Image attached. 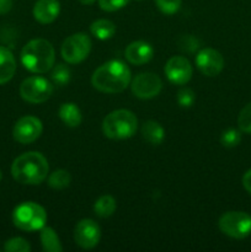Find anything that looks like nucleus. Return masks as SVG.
Wrapping results in <instances>:
<instances>
[{
    "mask_svg": "<svg viewBox=\"0 0 251 252\" xmlns=\"http://www.w3.org/2000/svg\"><path fill=\"white\" fill-rule=\"evenodd\" d=\"M130 83V70L123 62L110 61L98 66L93 74L91 84L96 90L105 94H118Z\"/></svg>",
    "mask_w": 251,
    "mask_h": 252,
    "instance_id": "f257e3e1",
    "label": "nucleus"
},
{
    "mask_svg": "<svg viewBox=\"0 0 251 252\" xmlns=\"http://www.w3.org/2000/svg\"><path fill=\"white\" fill-rule=\"evenodd\" d=\"M49 166L46 158L38 152H29L20 155L11 165L15 181L21 185H39L48 176Z\"/></svg>",
    "mask_w": 251,
    "mask_h": 252,
    "instance_id": "f03ea898",
    "label": "nucleus"
},
{
    "mask_svg": "<svg viewBox=\"0 0 251 252\" xmlns=\"http://www.w3.org/2000/svg\"><path fill=\"white\" fill-rule=\"evenodd\" d=\"M54 62H56V52L51 42L47 39H32L21 51L22 65L31 73H47L53 68Z\"/></svg>",
    "mask_w": 251,
    "mask_h": 252,
    "instance_id": "7ed1b4c3",
    "label": "nucleus"
},
{
    "mask_svg": "<svg viewBox=\"0 0 251 252\" xmlns=\"http://www.w3.org/2000/svg\"><path fill=\"white\" fill-rule=\"evenodd\" d=\"M138 120L128 110H116L108 113L102 122V132L110 139H128L135 133Z\"/></svg>",
    "mask_w": 251,
    "mask_h": 252,
    "instance_id": "20e7f679",
    "label": "nucleus"
},
{
    "mask_svg": "<svg viewBox=\"0 0 251 252\" xmlns=\"http://www.w3.org/2000/svg\"><path fill=\"white\" fill-rule=\"evenodd\" d=\"M12 221L20 230H41L46 225L47 213L43 207L34 202H24L14 209Z\"/></svg>",
    "mask_w": 251,
    "mask_h": 252,
    "instance_id": "39448f33",
    "label": "nucleus"
},
{
    "mask_svg": "<svg viewBox=\"0 0 251 252\" xmlns=\"http://www.w3.org/2000/svg\"><path fill=\"white\" fill-rule=\"evenodd\" d=\"M90 37L83 32H78L64 39L61 53L64 61L69 64L81 63L88 58L91 51Z\"/></svg>",
    "mask_w": 251,
    "mask_h": 252,
    "instance_id": "423d86ee",
    "label": "nucleus"
},
{
    "mask_svg": "<svg viewBox=\"0 0 251 252\" xmlns=\"http://www.w3.org/2000/svg\"><path fill=\"white\" fill-rule=\"evenodd\" d=\"M218 224L221 233L229 238L244 239L251 234V216L245 212H226Z\"/></svg>",
    "mask_w": 251,
    "mask_h": 252,
    "instance_id": "0eeeda50",
    "label": "nucleus"
},
{
    "mask_svg": "<svg viewBox=\"0 0 251 252\" xmlns=\"http://www.w3.org/2000/svg\"><path fill=\"white\" fill-rule=\"evenodd\" d=\"M53 94V85L41 76H30L20 85V95L30 103H43Z\"/></svg>",
    "mask_w": 251,
    "mask_h": 252,
    "instance_id": "6e6552de",
    "label": "nucleus"
},
{
    "mask_svg": "<svg viewBox=\"0 0 251 252\" xmlns=\"http://www.w3.org/2000/svg\"><path fill=\"white\" fill-rule=\"evenodd\" d=\"M132 93L134 96L142 100H149L160 94L162 88V81L157 74L142 73L138 74L130 84Z\"/></svg>",
    "mask_w": 251,
    "mask_h": 252,
    "instance_id": "1a4fd4ad",
    "label": "nucleus"
},
{
    "mask_svg": "<svg viewBox=\"0 0 251 252\" xmlns=\"http://www.w3.org/2000/svg\"><path fill=\"white\" fill-rule=\"evenodd\" d=\"M43 130L42 122L34 116L21 117L14 126L12 135L16 142L21 144H30L39 138Z\"/></svg>",
    "mask_w": 251,
    "mask_h": 252,
    "instance_id": "9d476101",
    "label": "nucleus"
},
{
    "mask_svg": "<svg viewBox=\"0 0 251 252\" xmlns=\"http://www.w3.org/2000/svg\"><path fill=\"white\" fill-rule=\"evenodd\" d=\"M101 238V229L93 219H83L74 229V240L76 245L84 250H91L98 244Z\"/></svg>",
    "mask_w": 251,
    "mask_h": 252,
    "instance_id": "9b49d317",
    "label": "nucleus"
},
{
    "mask_svg": "<svg viewBox=\"0 0 251 252\" xmlns=\"http://www.w3.org/2000/svg\"><path fill=\"white\" fill-rule=\"evenodd\" d=\"M165 75L175 85H185L192 78V65L185 57L175 56L167 61L164 68Z\"/></svg>",
    "mask_w": 251,
    "mask_h": 252,
    "instance_id": "f8f14e48",
    "label": "nucleus"
},
{
    "mask_svg": "<svg viewBox=\"0 0 251 252\" xmlns=\"http://www.w3.org/2000/svg\"><path fill=\"white\" fill-rule=\"evenodd\" d=\"M196 65L206 76H217L224 68V58L213 48H204L197 54Z\"/></svg>",
    "mask_w": 251,
    "mask_h": 252,
    "instance_id": "ddd939ff",
    "label": "nucleus"
},
{
    "mask_svg": "<svg viewBox=\"0 0 251 252\" xmlns=\"http://www.w3.org/2000/svg\"><path fill=\"white\" fill-rule=\"evenodd\" d=\"M126 59L133 65H143L152 61L154 49L148 42L134 41L127 46L125 51Z\"/></svg>",
    "mask_w": 251,
    "mask_h": 252,
    "instance_id": "4468645a",
    "label": "nucleus"
},
{
    "mask_svg": "<svg viewBox=\"0 0 251 252\" xmlns=\"http://www.w3.org/2000/svg\"><path fill=\"white\" fill-rule=\"evenodd\" d=\"M61 4L58 0H37L33 6V17L39 24H51L58 17Z\"/></svg>",
    "mask_w": 251,
    "mask_h": 252,
    "instance_id": "2eb2a0df",
    "label": "nucleus"
},
{
    "mask_svg": "<svg viewBox=\"0 0 251 252\" xmlns=\"http://www.w3.org/2000/svg\"><path fill=\"white\" fill-rule=\"evenodd\" d=\"M16 71V61L11 51L0 46V85L6 84Z\"/></svg>",
    "mask_w": 251,
    "mask_h": 252,
    "instance_id": "dca6fc26",
    "label": "nucleus"
},
{
    "mask_svg": "<svg viewBox=\"0 0 251 252\" xmlns=\"http://www.w3.org/2000/svg\"><path fill=\"white\" fill-rule=\"evenodd\" d=\"M59 118L65 123L68 127L75 128L80 126L83 116L78 105L73 102H66L59 107Z\"/></svg>",
    "mask_w": 251,
    "mask_h": 252,
    "instance_id": "f3484780",
    "label": "nucleus"
},
{
    "mask_svg": "<svg viewBox=\"0 0 251 252\" xmlns=\"http://www.w3.org/2000/svg\"><path fill=\"white\" fill-rule=\"evenodd\" d=\"M142 134L148 143L153 145H159L164 140L165 130L155 121H147L142 126Z\"/></svg>",
    "mask_w": 251,
    "mask_h": 252,
    "instance_id": "a211bd4d",
    "label": "nucleus"
},
{
    "mask_svg": "<svg viewBox=\"0 0 251 252\" xmlns=\"http://www.w3.org/2000/svg\"><path fill=\"white\" fill-rule=\"evenodd\" d=\"M41 244L43 250L47 252L63 251V246H62L56 230L53 228H49V226L44 225L41 229Z\"/></svg>",
    "mask_w": 251,
    "mask_h": 252,
    "instance_id": "6ab92c4d",
    "label": "nucleus"
},
{
    "mask_svg": "<svg viewBox=\"0 0 251 252\" xmlns=\"http://www.w3.org/2000/svg\"><path fill=\"white\" fill-rule=\"evenodd\" d=\"M90 31L96 38L105 41V39H110L116 33V25L110 20L100 19L91 24Z\"/></svg>",
    "mask_w": 251,
    "mask_h": 252,
    "instance_id": "aec40b11",
    "label": "nucleus"
},
{
    "mask_svg": "<svg viewBox=\"0 0 251 252\" xmlns=\"http://www.w3.org/2000/svg\"><path fill=\"white\" fill-rule=\"evenodd\" d=\"M94 211L100 218H108L116 211V199L110 194L101 196L94 204Z\"/></svg>",
    "mask_w": 251,
    "mask_h": 252,
    "instance_id": "412c9836",
    "label": "nucleus"
},
{
    "mask_svg": "<svg viewBox=\"0 0 251 252\" xmlns=\"http://www.w3.org/2000/svg\"><path fill=\"white\" fill-rule=\"evenodd\" d=\"M71 177L66 170H56L48 176L49 187L54 189H63L70 185Z\"/></svg>",
    "mask_w": 251,
    "mask_h": 252,
    "instance_id": "4be33fe9",
    "label": "nucleus"
},
{
    "mask_svg": "<svg viewBox=\"0 0 251 252\" xmlns=\"http://www.w3.org/2000/svg\"><path fill=\"white\" fill-rule=\"evenodd\" d=\"M70 76H71V73L69 66L62 63L57 64L51 73L52 81L58 86L66 85V84L69 83V80H70Z\"/></svg>",
    "mask_w": 251,
    "mask_h": 252,
    "instance_id": "5701e85b",
    "label": "nucleus"
},
{
    "mask_svg": "<svg viewBox=\"0 0 251 252\" xmlns=\"http://www.w3.org/2000/svg\"><path fill=\"white\" fill-rule=\"evenodd\" d=\"M241 142V134L240 130H236L234 128H229V129L224 130L221 133L220 143L223 147L225 148H234Z\"/></svg>",
    "mask_w": 251,
    "mask_h": 252,
    "instance_id": "b1692460",
    "label": "nucleus"
},
{
    "mask_svg": "<svg viewBox=\"0 0 251 252\" xmlns=\"http://www.w3.org/2000/svg\"><path fill=\"white\" fill-rule=\"evenodd\" d=\"M4 250L6 252H30L31 246H30L29 241L25 239L12 238L5 243Z\"/></svg>",
    "mask_w": 251,
    "mask_h": 252,
    "instance_id": "393cba45",
    "label": "nucleus"
},
{
    "mask_svg": "<svg viewBox=\"0 0 251 252\" xmlns=\"http://www.w3.org/2000/svg\"><path fill=\"white\" fill-rule=\"evenodd\" d=\"M238 126L240 132L251 134V103L246 105L240 111L238 117Z\"/></svg>",
    "mask_w": 251,
    "mask_h": 252,
    "instance_id": "a878e982",
    "label": "nucleus"
},
{
    "mask_svg": "<svg viewBox=\"0 0 251 252\" xmlns=\"http://www.w3.org/2000/svg\"><path fill=\"white\" fill-rule=\"evenodd\" d=\"M155 2L162 14L174 15L181 7L182 0H155Z\"/></svg>",
    "mask_w": 251,
    "mask_h": 252,
    "instance_id": "bb28decb",
    "label": "nucleus"
},
{
    "mask_svg": "<svg viewBox=\"0 0 251 252\" xmlns=\"http://www.w3.org/2000/svg\"><path fill=\"white\" fill-rule=\"evenodd\" d=\"M177 102L181 107H191L194 102V93L188 88L180 89L177 93Z\"/></svg>",
    "mask_w": 251,
    "mask_h": 252,
    "instance_id": "cd10ccee",
    "label": "nucleus"
},
{
    "mask_svg": "<svg viewBox=\"0 0 251 252\" xmlns=\"http://www.w3.org/2000/svg\"><path fill=\"white\" fill-rule=\"evenodd\" d=\"M129 2V0H98V5L103 11H117Z\"/></svg>",
    "mask_w": 251,
    "mask_h": 252,
    "instance_id": "c85d7f7f",
    "label": "nucleus"
},
{
    "mask_svg": "<svg viewBox=\"0 0 251 252\" xmlns=\"http://www.w3.org/2000/svg\"><path fill=\"white\" fill-rule=\"evenodd\" d=\"M182 42H180V46H181L182 49L187 52H193L198 48V42L194 37L189 36V34H186V36H182Z\"/></svg>",
    "mask_w": 251,
    "mask_h": 252,
    "instance_id": "c756f323",
    "label": "nucleus"
},
{
    "mask_svg": "<svg viewBox=\"0 0 251 252\" xmlns=\"http://www.w3.org/2000/svg\"><path fill=\"white\" fill-rule=\"evenodd\" d=\"M243 186L249 193L251 194V169L248 170V171L244 174L243 176Z\"/></svg>",
    "mask_w": 251,
    "mask_h": 252,
    "instance_id": "7c9ffc66",
    "label": "nucleus"
},
{
    "mask_svg": "<svg viewBox=\"0 0 251 252\" xmlns=\"http://www.w3.org/2000/svg\"><path fill=\"white\" fill-rule=\"evenodd\" d=\"M12 9V0H0V15H5Z\"/></svg>",
    "mask_w": 251,
    "mask_h": 252,
    "instance_id": "2f4dec72",
    "label": "nucleus"
},
{
    "mask_svg": "<svg viewBox=\"0 0 251 252\" xmlns=\"http://www.w3.org/2000/svg\"><path fill=\"white\" fill-rule=\"evenodd\" d=\"M79 2H81L83 5H93L95 0H79Z\"/></svg>",
    "mask_w": 251,
    "mask_h": 252,
    "instance_id": "473e14b6",
    "label": "nucleus"
},
{
    "mask_svg": "<svg viewBox=\"0 0 251 252\" xmlns=\"http://www.w3.org/2000/svg\"><path fill=\"white\" fill-rule=\"evenodd\" d=\"M1 177H2V175H1V171H0V180H1Z\"/></svg>",
    "mask_w": 251,
    "mask_h": 252,
    "instance_id": "72a5a7b5",
    "label": "nucleus"
}]
</instances>
